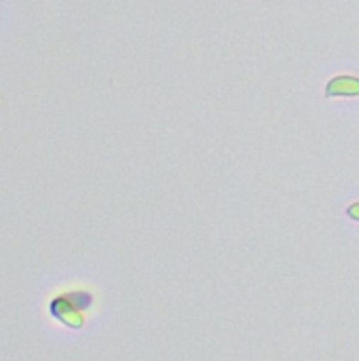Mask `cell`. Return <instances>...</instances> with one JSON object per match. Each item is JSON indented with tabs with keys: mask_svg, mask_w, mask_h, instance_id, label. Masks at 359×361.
Listing matches in <instances>:
<instances>
[{
	"mask_svg": "<svg viewBox=\"0 0 359 361\" xmlns=\"http://www.w3.org/2000/svg\"><path fill=\"white\" fill-rule=\"evenodd\" d=\"M347 214H349V218H353V220H358V222H359V203H353V205H349Z\"/></svg>",
	"mask_w": 359,
	"mask_h": 361,
	"instance_id": "3957f363",
	"label": "cell"
},
{
	"mask_svg": "<svg viewBox=\"0 0 359 361\" xmlns=\"http://www.w3.org/2000/svg\"><path fill=\"white\" fill-rule=\"evenodd\" d=\"M51 315H53L57 322H61L63 326H68V328H74V330L83 328L80 307H78V305H74V300H72V296H70V294H66V296H57V298L51 302Z\"/></svg>",
	"mask_w": 359,
	"mask_h": 361,
	"instance_id": "6da1fadb",
	"label": "cell"
},
{
	"mask_svg": "<svg viewBox=\"0 0 359 361\" xmlns=\"http://www.w3.org/2000/svg\"><path fill=\"white\" fill-rule=\"evenodd\" d=\"M328 97H358L359 78L358 76H334L326 85Z\"/></svg>",
	"mask_w": 359,
	"mask_h": 361,
	"instance_id": "7a4b0ae2",
	"label": "cell"
}]
</instances>
